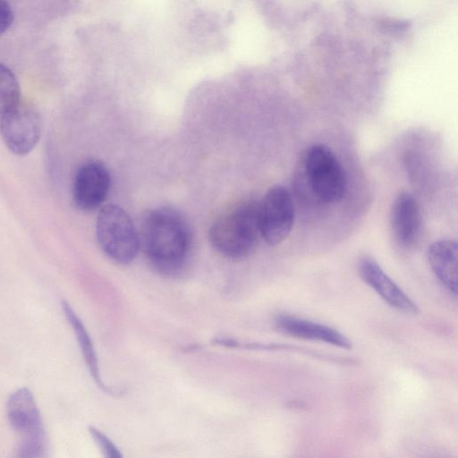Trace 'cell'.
<instances>
[{"mask_svg": "<svg viewBox=\"0 0 458 458\" xmlns=\"http://www.w3.org/2000/svg\"><path fill=\"white\" fill-rule=\"evenodd\" d=\"M297 175L303 193L318 202H337L347 191V176L340 160L323 144H315L306 150Z\"/></svg>", "mask_w": 458, "mask_h": 458, "instance_id": "7a4b0ae2", "label": "cell"}, {"mask_svg": "<svg viewBox=\"0 0 458 458\" xmlns=\"http://www.w3.org/2000/svg\"><path fill=\"white\" fill-rule=\"evenodd\" d=\"M358 273L388 305L406 314H417V304L392 280L377 262L369 256L358 260Z\"/></svg>", "mask_w": 458, "mask_h": 458, "instance_id": "9c48e42d", "label": "cell"}, {"mask_svg": "<svg viewBox=\"0 0 458 458\" xmlns=\"http://www.w3.org/2000/svg\"><path fill=\"white\" fill-rule=\"evenodd\" d=\"M42 133L40 114L30 104L20 101L0 118V135L5 146L15 155L31 152Z\"/></svg>", "mask_w": 458, "mask_h": 458, "instance_id": "8992f818", "label": "cell"}, {"mask_svg": "<svg viewBox=\"0 0 458 458\" xmlns=\"http://www.w3.org/2000/svg\"><path fill=\"white\" fill-rule=\"evenodd\" d=\"M428 264L440 283L454 294L457 293L458 246L456 241L439 240L428 249Z\"/></svg>", "mask_w": 458, "mask_h": 458, "instance_id": "7c38bea8", "label": "cell"}, {"mask_svg": "<svg viewBox=\"0 0 458 458\" xmlns=\"http://www.w3.org/2000/svg\"><path fill=\"white\" fill-rule=\"evenodd\" d=\"M89 432L102 454L107 458H121L122 454L116 445L103 432L93 426L89 427Z\"/></svg>", "mask_w": 458, "mask_h": 458, "instance_id": "9a60e30c", "label": "cell"}, {"mask_svg": "<svg viewBox=\"0 0 458 458\" xmlns=\"http://www.w3.org/2000/svg\"><path fill=\"white\" fill-rule=\"evenodd\" d=\"M294 222V206L289 191L282 185L271 187L259 202V227L269 245H277L290 234Z\"/></svg>", "mask_w": 458, "mask_h": 458, "instance_id": "52a82bcc", "label": "cell"}, {"mask_svg": "<svg viewBox=\"0 0 458 458\" xmlns=\"http://www.w3.org/2000/svg\"><path fill=\"white\" fill-rule=\"evenodd\" d=\"M109 188L110 175L105 165L96 160L85 162L75 174L73 202L80 210H95L106 199Z\"/></svg>", "mask_w": 458, "mask_h": 458, "instance_id": "ba28073f", "label": "cell"}, {"mask_svg": "<svg viewBox=\"0 0 458 458\" xmlns=\"http://www.w3.org/2000/svg\"><path fill=\"white\" fill-rule=\"evenodd\" d=\"M21 101L19 82L13 72L0 64V115Z\"/></svg>", "mask_w": 458, "mask_h": 458, "instance_id": "5bb4252c", "label": "cell"}, {"mask_svg": "<svg viewBox=\"0 0 458 458\" xmlns=\"http://www.w3.org/2000/svg\"><path fill=\"white\" fill-rule=\"evenodd\" d=\"M138 234L140 246L156 269L174 274L183 267L191 234L187 223L176 210L163 207L147 211Z\"/></svg>", "mask_w": 458, "mask_h": 458, "instance_id": "6da1fadb", "label": "cell"}, {"mask_svg": "<svg viewBox=\"0 0 458 458\" xmlns=\"http://www.w3.org/2000/svg\"><path fill=\"white\" fill-rule=\"evenodd\" d=\"M260 234L259 202L247 200L219 216L211 225V245L225 257L239 259L256 247Z\"/></svg>", "mask_w": 458, "mask_h": 458, "instance_id": "3957f363", "label": "cell"}, {"mask_svg": "<svg viewBox=\"0 0 458 458\" xmlns=\"http://www.w3.org/2000/svg\"><path fill=\"white\" fill-rule=\"evenodd\" d=\"M276 328L293 337L324 342L332 345L351 349L352 342L336 329L290 315H279L275 320Z\"/></svg>", "mask_w": 458, "mask_h": 458, "instance_id": "8fae6325", "label": "cell"}, {"mask_svg": "<svg viewBox=\"0 0 458 458\" xmlns=\"http://www.w3.org/2000/svg\"><path fill=\"white\" fill-rule=\"evenodd\" d=\"M96 233L101 250L115 262L128 264L137 256L140 247L138 232L120 207L106 205L100 209Z\"/></svg>", "mask_w": 458, "mask_h": 458, "instance_id": "5b68a950", "label": "cell"}, {"mask_svg": "<svg viewBox=\"0 0 458 458\" xmlns=\"http://www.w3.org/2000/svg\"><path fill=\"white\" fill-rule=\"evenodd\" d=\"M13 20V10L5 0H0V35L12 24Z\"/></svg>", "mask_w": 458, "mask_h": 458, "instance_id": "e0dca14e", "label": "cell"}, {"mask_svg": "<svg viewBox=\"0 0 458 458\" xmlns=\"http://www.w3.org/2000/svg\"><path fill=\"white\" fill-rule=\"evenodd\" d=\"M6 415L20 439L17 456L44 457L47 448V435L41 413L29 388L21 387L9 396Z\"/></svg>", "mask_w": 458, "mask_h": 458, "instance_id": "277c9868", "label": "cell"}, {"mask_svg": "<svg viewBox=\"0 0 458 458\" xmlns=\"http://www.w3.org/2000/svg\"><path fill=\"white\" fill-rule=\"evenodd\" d=\"M390 226L394 239L400 247L411 249L419 241L422 229L421 209L411 193L401 192L394 200Z\"/></svg>", "mask_w": 458, "mask_h": 458, "instance_id": "30bf717a", "label": "cell"}, {"mask_svg": "<svg viewBox=\"0 0 458 458\" xmlns=\"http://www.w3.org/2000/svg\"><path fill=\"white\" fill-rule=\"evenodd\" d=\"M62 309L68 320V323L72 327V331L81 348L83 359L96 384L102 391L107 394L112 395L116 394L117 393L119 394V391L117 392L116 390L107 386L103 382L96 350L94 348L90 335H89L87 328L85 327L81 318L78 317L72 306L64 301H62Z\"/></svg>", "mask_w": 458, "mask_h": 458, "instance_id": "4fadbf2b", "label": "cell"}, {"mask_svg": "<svg viewBox=\"0 0 458 458\" xmlns=\"http://www.w3.org/2000/svg\"><path fill=\"white\" fill-rule=\"evenodd\" d=\"M378 28L390 34H399L404 32L408 27L409 23L406 21L385 18L380 19L378 21Z\"/></svg>", "mask_w": 458, "mask_h": 458, "instance_id": "2e32d148", "label": "cell"}]
</instances>
